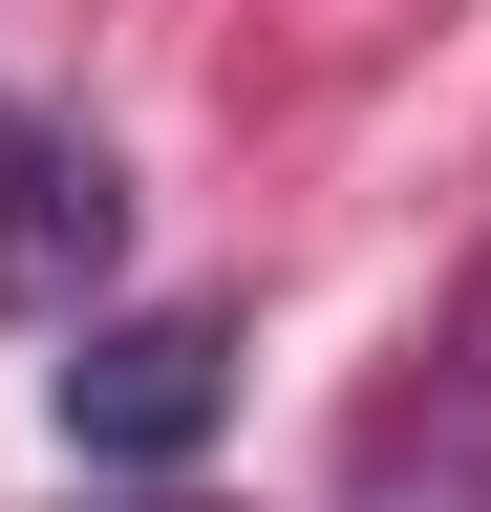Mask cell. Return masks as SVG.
<instances>
[{
  "mask_svg": "<svg viewBox=\"0 0 491 512\" xmlns=\"http://www.w3.org/2000/svg\"><path fill=\"white\" fill-rule=\"evenodd\" d=\"M107 235H129L107 150H65V128H0V299H22V320H65V278H107Z\"/></svg>",
  "mask_w": 491,
  "mask_h": 512,
  "instance_id": "3957f363",
  "label": "cell"
},
{
  "mask_svg": "<svg viewBox=\"0 0 491 512\" xmlns=\"http://www.w3.org/2000/svg\"><path fill=\"white\" fill-rule=\"evenodd\" d=\"M214 406H235V320L214 299H150V320H107L65 363V448H107V470H171Z\"/></svg>",
  "mask_w": 491,
  "mask_h": 512,
  "instance_id": "6da1fadb",
  "label": "cell"
},
{
  "mask_svg": "<svg viewBox=\"0 0 491 512\" xmlns=\"http://www.w3.org/2000/svg\"><path fill=\"white\" fill-rule=\"evenodd\" d=\"M363 491H427V512H491V278L449 299V342L385 427H363Z\"/></svg>",
  "mask_w": 491,
  "mask_h": 512,
  "instance_id": "7a4b0ae2",
  "label": "cell"
}]
</instances>
